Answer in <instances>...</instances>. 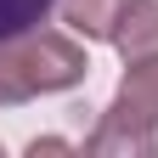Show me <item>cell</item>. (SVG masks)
<instances>
[{
  "instance_id": "obj_5",
  "label": "cell",
  "mask_w": 158,
  "mask_h": 158,
  "mask_svg": "<svg viewBox=\"0 0 158 158\" xmlns=\"http://www.w3.org/2000/svg\"><path fill=\"white\" fill-rule=\"evenodd\" d=\"M51 6H56V0H0V45H6V40L34 34L40 23H45Z\"/></svg>"
},
{
  "instance_id": "obj_1",
  "label": "cell",
  "mask_w": 158,
  "mask_h": 158,
  "mask_svg": "<svg viewBox=\"0 0 158 158\" xmlns=\"http://www.w3.org/2000/svg\"><path fill=\"white\" fill-rule=\"evenodd\" d=\"M11 45H17V62H23V79H28L34 96H45V90H68V85H79V79L90 73V56L79 51L73 28H68V34H56V28H34V34H23V40H11Z\"/></svg>"
},
{
  "instance_id": "obj_3",
  "label": "cell",
  "mask_w": 158,
  "mask_h": 158,
  "mask_svg": "<svg viewBox=\"0 0 158 158\" xmlns=\"http://www.w3.org/2000/svg\"><path fill=\"white\" fill-rule=\"evenodd\" d=\"M113 45L124 62L158 56V0H124V11L113 23Z\"/></svg>"
},
{
  "instance_id": "obj_2",
  "label": "cell",
  "mask_w": 158,
  "mask_h": 158,
  "mask_svg": "<svg viewBox=\"0 0 158 158\" xmlns=\"http://www.w3.org/2000/svg\"><path fill=\"white\" fill-rule=\"evenodd\" d=\"M107 113H124V118H135V124L158 130V56L130 62V73H124V85H118V96H113Z\"/></svg>"
},
{
  "instance_id": "obj_4",
  "label": "cell",
  "mask_w": 158,
  "mask_h": 158,
  "mask_svg": "<svg viewBox=\"0 0 158 158\" xmlns=\"http://www.w3.org/2000/svg\"><path fill=\"white\" fill-rule=\"evenodd\" d=\"M118 11H124V0H62V23L85 40H113Z\"/></svg>"
}]
</instances>
